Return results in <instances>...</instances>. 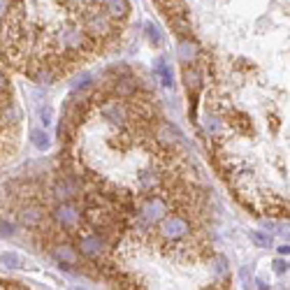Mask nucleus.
Returning <instances> with one entry per match:
<instances>
[{"label": "nucleus", "instance_id": "nucleus-9", "mask_svg": "<svg viewBox=\"0 0 290 290\" xmlns=\"http://www.w3.org/2000/svg\"><path fill=\"white\" fill-rule=\"evenodd\" d=\"M30 142H33V146L40 149V151H47V149H49V144H51L47 130H33V132H30Z\"/></svg>", "mask_w": 290, "mask_h": 290}, {"label": "nucleus", "instance_id": "nucleus-5", "mask_svg": "<svg viewBox=\"0 0 290 290\" xmlns=\"http://www.w3.org/2000/svg\"><path fill=\"white\" fill-rule=\"evenodd\" d=\"M197 54H200V47L193 42V37H181L179 44H176V58H179V63H184V65H193L197 58Z\"/></svg>", "mask_w": 290, "mask_h": 290}, {"label": "nucleus", "instance_id": "nucleus-2", "mask_svg": "<svg viewBox=\"0 0 290 290\" xmlns=\"http://www.w3.org/2000/svg\"><path fill=\"white\" fill-rule=\"evenodd\" d=\"M16 218L26 230H40L47 223V207L40 200H26L16 211Z\"/></svg>", "mask_w": 290, "mask_h": 290}, {"label": "nucleus", "instance_id": "nucleus-10", "mask_svg": "<svg viewBox=\"0 0 290 290\" xmlns=\"http://www.w3.org/2000/svg\"><path fill=\"white\" fill-rule=\"evenodd\" d=\"M0 262H3V265L5 267H10V270H16V267H21L24 265V260H21V255H16V253H3L0 255Z\"/></svg>", "mask_w": 290, "mask_h": 290}, {"label": "nucleus", "instance_id": "nucleus-17", "mask_svg": "<svg viewBox=\"0 0 290 290\" xmlns=\"http://www.w3.org/2000/svg\"><path fill=\"white\" fill-rule=\"evenodd\" d=\"M40 121H42L44 125H49V121H51V107H49V105H47L44 109L40 111Z\"/></svg>", "mask_w": 290, "mask_h": 290}, {"label": "nucleus", "instance_id": "nucleus-11", "mask_svg": "<svg viewBox=\"0 0 290 290\" xmlns=\"http://www.w3.org/2000/svg\"><path fill=\"white\" fill-rule=\"evenodd\" d=\"M211 265H214L216 276H220V279H223V276L228 274V260H225L223 255H211Z\"/></svg>", "mask_w": 290, "mask_h": 290}, {"label": "nucleus", "instance_id": "nucleus-4", "mask_svg": "<svg viewBox=\"0 0 290 290\" xmlns=\"http://www.w3.org/2000/svg\"><path fill=\"white\" fill-rule=\"evenodd\" d=\"M49 253L54 255L56 260L60 262V265H77V262H79V253H77V249L75 246H70L65 241V244H63V241H56V244H51L49 246Z\"/></svg>", "mask_w": 290, "mask_h": 290}, {"label": "nucleus", "instance_id": "nucleus-16", "mask_svg": "<svg viewBox=\"0 0 290 290\" xmlns=\"http://www.w3.org/2000/svg\"><path fill=\"white\" fill-rule=\"evenodd\" d=\"M7 12H10V0H0V24L5 21Z\"/></svg>", "mask_w": 290, "mask_h": 290}, {"label": "nucleus", "instance_id": "nucleus-12", "mask_svg": "<svg viewBox=\"0 0 290 290\" xmlns=\"http://www.w3.org/2000/svg\"><path fill=\"white\" fill-rule=\"evenodd\" d=\"M146 35H149V40H151V44H163V33H160L158 28H155L153 24H146Z\"/></svg>", "mask_w": 290, "mask_h": 290}, {"label": "nucleus", "instance_id": "nucleus-6", "mask_svg": "<svg viewBox=\"0 0 290 290\" xmlns=\"http://www.w3.org/2000/svg\"><path fill=\"white\" fill-rule=\"evenodd\" d=\"M102 10L111 16L114 21H125L130 14V3L128 0H102Z\"/></svg>", "mask_w": 290, "mask_h": 290}, {"label": "nucleus", "instance_id": "nucleus-14", "mask_svg": "<svg viewBox=\"0 0 290 290\" xmlns=\"http://www.w3.org/2000/svg\"><path fill=\"white\" fill-rule=\"evenodd\" d=\"M249 237H251V239H253L258 246H260V249H267V244H270V237L262 235V232H255V230H253V232H249Z\"/></svg>", "mask_w": 290, "mask_h": 290}, {"label": "nucleus", "instance_id": "nucleus-3", "mask_svg": "<svg viewBox=\"0 0 290 290\" xmlns=\"http://www.w3.org/2000/svg\"><path fill=\"white\" fill-rule=\"evenodd\" d=\"M98 109H100L102 119L107 123H111L114 128H125L128 125V107H125V100L116 98V95H109L102 102H98Z\"/></svg>", "mask_w": 290, "mask_h": 290}, {"label": "nucleus", "instance_id": "nucleus-19", "mask_svg": "<svg viewBox=\"0 0 290 290\" xmlns=\"http://www.w3.org/2000/svg\"><path fill=\"white\" fill-rule=\"evenodd\" d=\"M288 244H283V246H279V253H283V255H288Z\"/></svg>", "mask_w": 290, "mask_h": 290}, {"label": "nucleus", "instance_id": "nucleus-8", "mask_svg": "<svg viewBox=\"0 0 290 290\" xmlns=\"http://www.w3.org/2000/svg\"><path fill=\"white\" fill-rule=\"evenodd\" d=\"M158 184H160V174H155V172H142L140 179H137V186H140L142 193L155 190V186Z\"/></svg>", "mask_w": 290, "mask_h": 290}, {"label": "nucleus", "instance_id": "nucleus-15", "mask_svg": "<svg viewBox=\"0 0 290 290\" xmlns=\"http://www.w3.org/2000/svg\"><path fill=\"white\" fill-rule=\"evenodd\" d=\"M0 93H10V79L3 70H0Z\"/></svg>", "mask_w": 290, "mask_h": 290}, {"label": "nucleus", "instance_id": "nucleus-7", "mask_svg": "<svg viewBox=\"0 0 290 290\" xmlns=\"http://www.w3.org/2000/svg\"><path fill=\"white\" fill-rule=\"evenodd\" d=\"M155 77H158V81L165 86V88H172V86H174V75H172V68L167 65L165 60H158V63H155Z\"/></svg>", "mask_w": 290, "mask_h": 290}, {"label": "nucleus", "instance_id": "nucleus-1", "mask_svg": "<svg viewBox=\"0 0 290 290\" xmlns=\"http://www.w3.org/2000/svg\"><path fill=\"white\" fill-rule=\"evenodd\" d=\"M51 220L58 225L60 230H65L68 235L72 237L81 225H84V209H81L75 200L56 202L54 209H51Z\"/></svg>", "mask_w": 290, "mask_h": 290}, {"label": "nucleus", "instance_id": "nucleus-13", "mask_svg": "<svg viewBox=\"0 0 290 290\" xmlns=\"http://www.w3.org/2000/svg\"><path fill=\"white\" fill-rule=\"evenodd\" d=\"M16 235V228L10 223V220L0 218V237H14Z\"/></svg>", "mask_w": 290, "mask_h": 290}, {"label": "nucleus", "instance_id": "nucleus-18", "mask_svg": "<svg viewBox=\"0 0 290 290\" xmlns=\"http://www.w3.org/2000/svg\"><path fill=\"white\" fill-rule=\"evenodd\" d=\"M274 272H276V274H283V272H288V262H285V260H276L274 262Z\"/></svg>", "mask_w": 290, "mask_h": 290}]
</instances>
